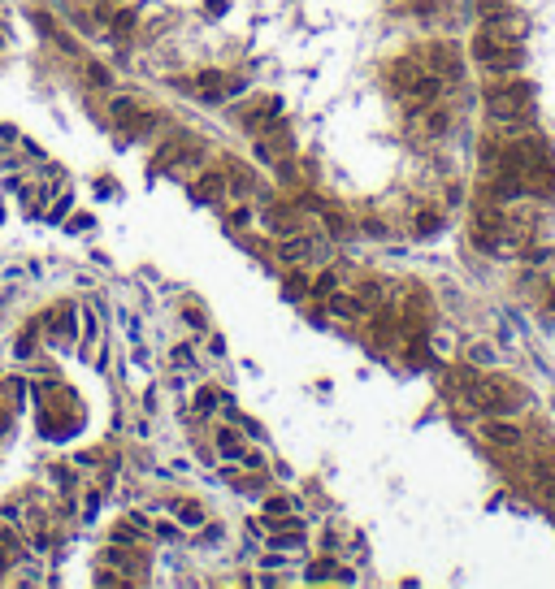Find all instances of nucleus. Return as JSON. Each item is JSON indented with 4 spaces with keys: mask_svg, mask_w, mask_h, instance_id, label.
I'll use <instances>...</instances> for the list:
<instances>
[{
    "mask_svg": "<svg viewBox=\"0 0 555 589\" xmlns=\"http://www.w3.org/2000/svg\"><path fill=\"white\" fill-rule=\"evenodd\" d=\"M325 303H330V312H334V317H365V303H360V299H351V295H339V291H334Z\"/></svg>",
    "mask_w": 555,
    "mask_h": 589,
    "instance_id": "nucleus-7",
    "label": "nucleus"
},
{
    "mask_svg": "<svg viewBox=\"0 0 555 589\" xmlns=\"http://www.w3.org/2000/svg\"><path fill=\"white\" fill-rule=\"evenodd\" d=\"M308 286H313V282H308V273H291V277H287V299L308 295Z\"/></svg>",
    "mask_w": 555,
    "mask_h": 589,
    "instance_id": "nucleus-19",
    "label": "nucleus"
},
{
    "mask_svg": "<svg viewBox=\"0 0 555 589\" xmlns=\"http://www.w3.org/2000/svg\"><path fill=\"white\" fill-rule=\"evenodd\" d=\"M273 157H278V152H273V147H269V143H265V139H261V143H256V161H265V165H269V161H273Z\"/></svg>",
    "mask_w": 555,
    "mask_h": 589,
    "instance_id": "nucleus-25",
    "label": "nucleus"
},
{
    "mask_svg": "<svg viewBox=\"0 0 555 589\" xmlns=\"http://www.w3.org/2000/svg\"><path fill=\"white\" fill-rule=\"evenodd\" d=\"M265 516H269V520H282V516H291V498H282V494L265 498Z\"/></svg>",
    "mask_w": 555,
    "mask_h": 589,
    "instance_id": "nucleus-18",
    "label": "nucleus"
},
{
    "mask_svg": "<svg viewBox=\"0 0 555 589\" xmlns=\"http://www.w3.org/2000/svg\"><path fill=\"white\" fill-rule=\"evenodd\" d=\"M304 256H313V243L308 239H287L282 247H278V260H282V265H299Z\"/></svg>",
    "mask_w": 555,
    "mask_h": 589,
    "instance_id": "nucleus-6",
    "label": "nucleus"
},
{
    "mask_svg": "<svg viewBox=\"0 0 555 589\" xmlns=\"http://www.w3.org/2000/svg\"><path fill=\"white\" fill-rule=\"evenodd\" d=\"M87 83L91 87H113V70L100 65V61H87Z\"/></svg>",
    "mask_w": 555,
    "mask_h": 589,
    "instance_id": "nucleus-15",
    "label": "nucleus"
},
{
    "mask_svg": "<svg viewBox=\"0 0 555 589\" xmlns=\"http://www.w3.org/2000/svg\"><path fill=\"white\" fill-rule=\"evenodd\" d=\"M473 9L482 13V18H490V22H503V18H508V5H503V0H473Z\"/></svg>",
    "mask_w": 555,
    "mask_h": 589,
    "instance_id": "nucleus-13",
    "label": "nucleus"
},
{
    "mask_svg": "<svg viewBox=\"0 0 555 589\" xmlns=\"http://www.w3.org/2000/svg\"><path fill=\"white\" fill-rule=\"evenodd\" d=\"M247 221H252V213H247V209H235V213H230V225H235V230H239V225H247Z\"/></svg>",
    "mask_w": 555,
    "mask_h": 589,
    "instance_id": "nucleus-27",
    "label": "nucleus"
},
{
    "mask_svg": "<svg viewBox=\"0 0 555 589\" xmlns=\"http://www.w3.org/2000/svg\"><path fill=\"white\" fill-rule=\"evenodd\" d=\"M308 291H313L317 299H330V295L339 291V277H334V273H321V277L313 282V286H308Z\"/></svg>",
    "mask_w": 555,
    "mask_h": 589,
    "instance_id": "nucleus-17",
    "label": "nucleus"
},
{
    "mask_svg": "<svg viewBox=\"0 0 555 589\" xmlns=\"http://www.w3.org/2000/svg\"><path fill=\"white\" fill-rule=\"evenodd\" d=\"M469 364H473V369H490V364H495V347L473 343V347H469Z\"/></svg>",
    "mask_w": 555,
    "mask_h": 589,
    "instance_id": "nucleus-14",
    "label": "nucleus"
},
{
    "mask_svg": "<svg viewBox=\"0 0 555 589\" xmlns=\"http://www.w3.org/2000/svg\"><path fill=\"white\" fill-rule=\"evenodd\" d=\"M135 22H139V9H117L113 18H109V35H117V39H126L135 31Z\"/></svg>",
    "mask_w": 555,
    "mask_h": 589,
    "instance_id": "nucleus-8",
    "label": "nucleus"
},
{
    "mask_svg": "<svg viewBox=\"0 0 555 589\" xmlns=\"http://www.w3.org/2000/svg\"><path fill=\"white\" fill-rule=\"evenodd\" d=\"M529 100H534V87L521 83V79H512V83H495V87L486 91V113H490L495 121H516V117H525Z\"/></svg>",
    "mask_w": 555,
    "mask_h": 589,
    "instance_id": "nucleus-1",
    "label": "nucleus"
},
{
    "mask_svg": "<svg viewBox=\"0 0 555 589\" xmlns=\"http://www.w3.org/2000/svg\"><path fill=\"white\" fill-rule=\"evenodd\" d=\"M183 321H187L191 329H209V325H204V317H200V308H183Z\"/></svg>",
    "mask_w": 555,
    "mask_h": 589,
    "instance_id": "nucleus-23",
    "label": "nucleus"
},
{
    "mask_svg": "<svg viewBox=\"0 0 555 589\" xmlns=\"http://www.w3.org/2000/svg\"><path fill=\"white\" fill-rule=\"evenodd\" d=\"M174 364L187 369V364H191V347H178V351H174Z\"/></svg>",
    "mask_w": 555,
    "mask_h": 589,
    "instance_id": "nucleus-26",
    "label": "nucleus"
},
{
    "mask_svg": "<svg viewBox=\"0 0 555 589\" xmlns=\"http://www.w3.org/2000/svg\"><path fill=\"white\" fill-rule=\"evenodd\" d=\"M157 537H165V542H174V537H178V524H169V520H161L157 529H152Z\"/></svg>",
    "mask_w": 555,
    "mask_h": 589,
    "instance_id": "nucleus-24",
    "label": "nucleus"
},
{
    "mask_svg": "<svg viewBox=\"0 0 555 589\" xmlns=\"http://www.w3.org/2000/svg\"><path fill=\"white\" fill-rule=\"evenodd\" d=\"M412 230H417L421 239H425V234H438V230H443V217H438V213H421V217L412 221Z\"/></svg>",
    "mask_w": 555,
    "mask_h": 589,
    "instance_id": "nucleus-16",
    "label": "nucleus"
},
{
    "mask_svg": "<svg viewBox=\"0 0 555 589\" xmlns=\"http://www.w3.org/2000/svg\"><path fill=\"white\" fill-rule=\"evenodd\" d=\"M217 451L226 459H243V442H239V433L235 429H217Z\"/></svg>",
    "mask_w": 555,
    "mask_h": 589,
    "instance_id": "nucleus-12",
    "label": "nucleus"
},
{
    "mask_svg": "<svg viewBox=\"0 0 555 589\" xmlns=\"http://www.w3.org/2000/svg\"><path fill=\"white\" fill-rule=\"evenodd\" d=\"M334 568H339V563L334 559H317V563H308V581H325V576H334Z\"/></svg>",
    "mask_w": 555,
    "mask_h": 589,
    "instance_id": "nucleus-20",
    "label": "nucleus"
},
{
    "mask_svg": "<svg viewBox=\"0 0 555 589\" xmlns=\"http://www.w3.org/2000/svg\"><path fill=\"white\" fill-rule=\"evenodd\" d=\"M100 5H105V0H100Z\"/></svg>",
    "mask_w": 555,
    "mask_h": 589,
    "instance_id": "nucleus-28",
    "label": "nucleus"
},
{
    "mask_svg": "<svg viewBox=\"0 0 555 589\" xmlns=\"http://www.w3.org/2000/svg\"><path fill=\"white\" fill-rule=\"evenodd\" d=\"M109 117H113V121H131V117H139V100H135V95H117L113 105H109Z\"/></svg>",
    "mask_w": 555,
    "mask_h": 589,
    "instance_id": "nucleus-10",
    "label": "nucleus"
},
{
    "mask_svg": "<svg viewBox=\"0 0 555 589\" xmlns=\"http://www.w3.org/2000/svg\"><path fill=\"white\" fill-rule=\"evenodd\" d=\"M482 438H486V442H495V446H503V451H516L525 433H521L508 416H490V421L482 425Z\"/></svg>",
    "mask_w": 555,
    "mask_h": 589,
    "instance_id": "nucleus-2",
    "label": "nucleus"
},
{
    "mask_svg": "<svg viewBox=\"0 0 555 589\" xmlns=\"http://www.w3.org/2000/svg\"><path fill=\"white\" fill-rule=\"evenodd\" d=\"M447 126H451V113L447 109H430V113H425V121H421V131L430 135V139H438V135H447Z\"/></svg>",
    "mask_w": 555,
    "mask_h": 589,
    "instance_id": "nucleus-9",
    "label": "nucleus"
},
{
    "mask_svg": "<svg viewBox=\"0 0 555 589\" xmlns=\"http://www.w3.org/2000/svg\"><path fill=\"white\" fill-rule=\"evenodd\" d=\"M226 191H230V178H226V173H200L195 178V199H209V204H217Z\"/></svg>",
    "mask_w": 555,
    "mask_h": 589,
    "instance_id": "nucleus-4",
    "label": "nucleus"
},
{
    "mask_svg": "<svg viewBox=\"0 0 555 589\" xmlns=\"http://www.w3.org/2000/svg\"><path fill=\"white\" fill-rule=\"evenodd\" d=\"M460 48L456 44H434L430 48V74H438V79H460Z\"/></svg>",
    "mask_w": 555,
    "mask_h": 589,
    "instance_id": "nucleus-3",
    "label": "nucleus"
},
{
    "mask_svg": "<svg viewBox=\"0 0 555 589\" xmlns=\"http://www.w3.org/2000/svg\"><path fill=\"white\" fill-rule=\"evenodd\" d=\"M269 230H273V234H282V239L299 234V213H291V209H273V213H269Z\"/></svg>",
    "mask_w": 555,
    "mask_h": 589,
    "instance_id": "nucleus-5",
    "label": "nucleus"
},
{
    "mask_svg": "<svg viewBox=\"0 0 555 589\" xmlns=\"http://www.w3.org/2000/svg\"><path fill=\"white\" fill-rule=\"evenodd\" d=\"M178 516H183L187 524H204V507H200V503H183V507H178Z\"/></svg>",
    "mask_w": 555,
    "mask_h": 589,
    "instance_id": "nucleus-22",
    "label": "nucleus"
},
{
    "mask_svg": "<svg viewBox=\"0 0 555 589\" xmlns=\"http://www.w3.org/2000/svg\"><path fill=\"white\" fill-rule=\"evenodd\" d=\"M217 403H221V390H217V386H200V390H195V412H200V416H213Z\"/></svg>",
    "mask_w": 555,
    "mask_h": 589,
    "instance_id": "nucleus-11",
    "label": "nucleus"
},
{
    "mask_svg": "<svg viewBox=\"0 0 555 589\" xmlns=\"http://www.w3.org/2000/svg\"><path fill=\"white\" fill-rule=\"evenodd\" d=\"M356 299L365 303V308H369V303H377V299H382V286H377V282H360V286H356Z\"/></svg>",
    "mask_w": 555,
    "mask_h": 589,
    "instance_id": "nucleus-21",
    "label": "nucleus"
}]
</instances>
